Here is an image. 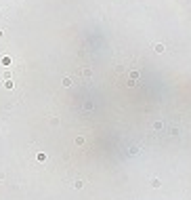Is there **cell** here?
Segmentation results:
<instances>
[{
  "label": "cell",
  "mask_w": 191,
  "mask_h": 200,
  "mask_svg": "<svg viewBox=\"0 0 191 200\" xmlns=\"http://www.w3.org/2000/svg\"><path fill=\"white\" fill-rule=\"evenodd\" d=\"M153 51H156V53H164V51H166V46H164L162 42H158V44H153Z\"/></svg>",
  "instance_id": "1"
},
{
  "label": "cell",
  "mask_w": 191,
  "mask_h": 200,
  "mask_svg": "<svg viewBox=\"0 0 191 200\" xmlns=\"http://www.w3.org/2000/svg\"><path fill=\"white\" fill-rule=\"evenodd\" d=\"M63 86H71V78H63Z\"/></svg>",
  "instance_id": "2"
},
{
  "label": "cell",
  "mask_w": 191,
  "mask_h": 200,
  "mask_svg": "<svg viewBox=\"0 0 191 200\" xmlns=\"http://www.w3.org/2000/svg\"><path fill=\"white\" fill-rule=\"evenodd\" d=\"M0 38H2V30H0Z\"/></svg>",
  "instance_id": "4"
},
{
  "label": "cell",
  "mask_w": 191,
  "mask_h": 200,
  "mask_svg": "<svg viewBox=\"0 0 191 200\" xmlns=\"http://www.w3.org/2000/svg\"><path fill=\"white\" fill-rule=\"evenodd\" d=\"M151 183H153V187H160V185H162V181H160V179H153Z\"/></svg>",
  "instance_id": "3"
}]
</instances>
